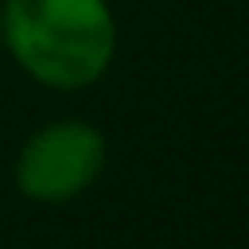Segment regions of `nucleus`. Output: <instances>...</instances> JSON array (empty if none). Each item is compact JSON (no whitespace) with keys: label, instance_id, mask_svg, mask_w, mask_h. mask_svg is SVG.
I'll return each instance as SVG.
<instances>
[{"label":"nucleus","instance_id":"f257e3e1","mask_svg":"<svg viewBox=\"0 0 249 249\" xmlns=\"http://www.w3.org/2000/svg\"><path fill=\"white\" fill-rule=\"evenodd\" d=\"M0 39L39 86L86 89L117 54L109 0H4Z\"/></svg>","mask_w":249,"mask_h":249},{"label":"nucleus","instance_id":"f03ea898","mask_svg":"<svg viewBox=\"0 0 249 249\" xmlns=\"http://www.w3.org/2000/svg\"><path fill=\"white\" fill-rule=\"evenodd\" d=\"M105 167V136L89 121L43 124L16 156V187L35 202H70Z\"/></svg>","mask_w":249,"mask_h":249}]
</instances>
